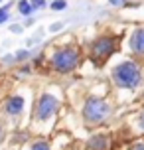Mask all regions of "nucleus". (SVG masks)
Instances as JSON below:
<instances>
[{
    "instance_id": "obj_6",
    "label": "nucleus",
    "mask_w": 144,
    "mask_h": 150,
    "mask_svg": "<svg viewBox=\"0 0 144 150\" xmlns=\"http://www.w3.org/2000/svg\"><path fill=\"white\" fill-rule=\"evenodd\" d=\"M130 47L136 53H144V28L136 30L130 38Z\"/></svg>"
},
{
    "instance_id": "obj_7",
    "label": "nucleus",
    "mask_w": 144,
    "mask_h": 150,
    "mask_svg": "<svg viewBox=\"0 0 144 150\" xmlns=\"http://www.w3.org/2000/svg\"><path fill=\"white\" fill-rule=\"evenodd\" d=\"M22 109H24V99H22V97H12V99H8L6 111L10 112V115H18Z\"/></svg>"
},
{
    "instance_id": "obj_17",
    "label": "nucleus",
    "mask_w": 144,
    "mask_h": 150,
    "mask_svg": "<svg viewBox=\"0 0 144 150\" xmlns=\"http://www.w3.org/2000/svg\"><path fill=\"white\" fill-rule=\"evenodd\" d=\"M142 127H144V117H142Z\"/></svg>"
},
{
    "instance_id": "obj_4",
    "label": "nucleus",
    "mask_w": 144,
    "mask_h": 150,
    "mask_svg": "<svg viewBox=\"0 0 144 150\" xmlns=\"http://www.w3.org/2000/svg\"><path fill=\"white\" fill-rule=\"evenodd\" d=\"M57 107H59V103H57V99L53 95H42L38 105H36V115H38L40 120H47V119H52L53 112L57 111Z\"/></svg>"
},
{
    "instance_id": "obj_10",
    "label": "nucleus",
    "mask_w": 144,
    "mask_h": 150,
    "mask_svg": "<svg viewBox=\"0 0 144 150\" xmlns=\"http://www.w3.org/2000/svg\"><path fill=\"white\" fill-rule=\"evenodd\" d=\"M65 6H67V2H65V0H53V2H52V10H55V12L65 10Z\"/></svg>"
},
{
    "instance_id": "obj_5",
    "label": "nucleus",
    "mask_w": 144,
    "mask_h": 150,
    "mask_svg": "<svg viewBox=\"0 0 144 150\" xmlns=\"http://www.w3.org/2000/svg\"><path fill=\"white\" fill-rule=\"evenodd\" d=\"M91 52H93L95 61H103V59H107V57L114 52V42L111 40V38H99L97 42L93 44Z\"/></svg>"
},
{
    "instance_id": "obj_15",
    "label": "nucleus",
    "mask_w": 144,
    "mask_h": 150,
    "mask_svg": "<svg viewBox=\"0 0 144 150\" xmlns=\"http://www.w3.org/2000/svg\"><path fill=\"white\" fill-rule=\"evenodd\" d=\"M16 57H18V59H26V57H28V52H22V53H18Z\"/></svg>"
},
{
    "instance_id": "obj_2",
    "label": "nucleus",
    "mask_w": 144,
    "mask_h": 150,
    "mask_svg": "<svg viewBox=\"0 0 144 150\" xmlns=\"http://www.w3.org/2000/svg\"><path fill=\"white\" fill-rule=\"evenodd\" d=\"M107 115H109V105L103 99L97 97L87 99V103L83 107V117L87 122H101V120H105Z\"/></svg>"
},
{
    "instance_id": "obj_14",
    "label": "nucleus",
    "mask_w": 144,
    "mask_h": 150,
    "mask_svg": "<svg viewBox=\"0 0 144 150\" xmlns=\"http://www.w3.org/2000/svg\"><path fill=\"white\" fill-rule=\"evenodd\" d=\"M128 150H144V142H134Z\"/></svg>"
},
{
    "instance_id": "obj_8",
    "label": "nucleus",
    "mask_w": 144,
    "mask_h": 150,
    "mask_svg": "<svg viewBox=\"0 0 144 150\" xmlns=\"http://www.w3.org/2000/svg\"><path fill=\"white\" fill-rule=\"evenodd\" d=\"M87 146H89V150H107V146H109V140H107L105 136H93L91 140L87 142Z\"/></svg>"
},
{
    "instance_id": "obj_3",
    "label": "nucleus",
    "mask_w": 144,
    "mask_h": 150,
    "mask_svg": "<svg viewBox=\"0 0 144 150\" xmlns=\"http://www.w3.org/2000/svg\"><path fill=\"white\" fill-rule=\"evenodd\" d=\"M77 52L75 50H59V52L53 55L52 59V65L55 71H59V73H67L71 69L77 65Z\"/></svg>"
},
{
    "instance_id": "obj_13",
    "label": "nucleus",
    "mask_w": 144,
    "mask_h": 150,
    "mask_svg": "<svg viewBox=\"0 0 144 150\" xmlns=\"http://www.w3.org/2000/svg\"><path fill=\"white\" fill-rule=\"evenodd\" d=\"M4 20H8V6L0 8V24L4 22Z\"/></svg>"
},
{
    "instance_id": "obj_16",
    "label": "nucleus",
    "mask_w": 144,
    "mask_h": 150,
    "mask_svg": "<svg viewBox=\"0 0 144 150\" xmlns=\"http://www.w3.org/2000/svg\"><path fill=\"white\" fill-rule=\"evenodd\" d=\"M111 4H124V2H128V0H109Z\"/></svg>"
},
{
    "instance_id": "obj_11",
    "label": "nucleus",
    "mask_w": 144,
    "mask_h": 150,
    "mask_svg": "<svg viewBox=\"0 0 144 150\" xmlns=\"http://www.w3.org/2000/svg\"><path fill=\"white\" fill-rule=\"evenodd\" d=\"M32 150H49V144L46 140H38V142L32 144Z\"/></svg>"
},
{
    "instance_id": "obj_12",
    "label": "nucleus",
    "mask_w": 144,
    "mask_h": 150,
    "mask_svg": "<svg viewBox=\"0 0 144 150\" xmlns=\"http://www.w3.org/2000/svg\"><path fill=\"white\" fill-rule=\"evenodd\" d=\"M30 6H32V10H34V8H44V6H46V2H44V0H32Z\"/></svg>"
},
{
    "instance_id": "obj_9",
    "label": "nucleus",
    "mask_w": 144,
    "mask_h": 150,
    "mask_svg": "<svg viewBox=\"0 0 144 150\" xmlns=\"http://www.w3.org/2000/svg\"><path fill=\"white\" fill-rule=\"evenodd\" d=\"M18 10H20V14L28 16V14L32 12V6H30V2H28V0H20V4H18Z\"/></svg>"
},
{
    "instance_id": "obj_1",
    "label": "nucleus",
    "mask_w": 144,
    "mask_h": 150,
    "mask_svg": "<svg viewBox=\"0 0 144 150\" xmlns=\"http://www.w3.org/2000/svg\"><path fill=\"white\" fill-rule=\"evenodd\" d=\"M113 79L114 83L122 87V89H132L140 83V69L136 63L132 61H124L121 65H116L113 71Z\"/></svg>"
}]
</instances>
